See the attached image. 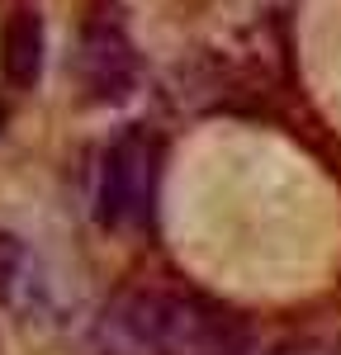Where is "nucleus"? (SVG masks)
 <instances>
[{
  "mask_svg": "<svg viewBox=\"0 0 341 355\" xmlns=\"http://www.w3.org/2000/svg\"><path fill=\"white\" fill-rule=\"evenodd\" d=\"M76 76L90 100H123L138 85V53L114 24H90L76 43Z\"/></svg>",
  "mask_w": 341,
  "mask_h": 355,
  "instance_id": "3",
  "label": "nucleus"
},
{
  "mask_svg": "<svg viewBox=\"0 0 341 355\" xmlns=\"http://www.w3.org/2000/svg\"><path fill=\"white\" fill-rule=\"evenodd\" d=\"M110 355H247V327L199 294H123L100 322Z\"/></svg>",
  "mask_w": 341,
  "mask_h": 355,
  "instance_id": "1",
  "label": "nucleus"
},
{
  "mask_svg": "<svg viewBox=\"0 0 341 355\" xmlns=\"http://www.w3.org/2000/svg\"><path fill=\"white\" fill-rule=\"evenodd\" d=\"M38 71H43V24L33 10H15L0 28V76L28 90Z\"/></svg>",
  "mask_w": 341,
  "mask_h": 355,
  "instance_id": "5",
  "label": "nucleus"
},
{
  "mask_svg": "<svg viewBox=\"0 0 341 355\" xmlns=\"http://www.w3.org/2000/svg\"><path fill=\"white\" fill-rule=\"evenodd\" d=\"M0 303L24 318H43L53 308V279L15 232H0Z\"/></svg>",
  "mask_w": 341,
  "mask_h": 355,
  "instance_id": "4",
  "label": "nucleus"
},
{
  "mask_svg": "<svg viewBox=\"0 0 341 355\" xmlns=\"http://www.w3.org/2000/svg\"><path fill=\"white\" fill-rule=\"evenodd\" d=\"M275 355H337V351H322V346H289V351H275Z\"/></svg>",
  "mask_w": 341,
  "mask_h": 355,
  "instance_id": "6",
  "label": "nucleus"
},
{
  "mask_svg": "<svg viewBox=\"0 0 341 355\" xmlns=\"http://www.w3.org/2000/svg\"><path fill=\"white\" fill-rule=\"evenodd\" d=\"M157 166H161V147L157 137L128 128V133L114 137V147L105 152L100 166V194H95V214L105 227H142L152 214V194H157Z\"/></svg>",
  "mask_w": 341,
  "mask_h": 355,
  "instance_id": "2",
  "label": "nucleus"
},
{
  "mask_svg": "<svg viewBox=\"0 0 341 355\" xmlns=\"http://www.w3.org/2000/svg\"><path fill=\"white\" fill-rule=\"evenodd\" d=\"M0 119H5V110H0Z\"/></svg>",
  "mask_w": 341,
  "mask_h": 355,
  "instance_id": "7",
  "label": "nucleus"
}]
</instances>
